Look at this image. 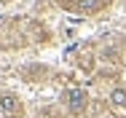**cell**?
<instances>
[{"label": "cell", "mask_w": 126, "mask_h": 118, "mask_svg": "<svg viewBox=\"0 0 126 118\" xmlns=\"http://www.w3.org/2000/svg\"><path fill=\"white\" fill-rule=\"evenodd\" d=\"M67 107H70V113H83V107H86V91L78 89V86H70L67 89Z\"/></svg>", "instance_id": "cell-1"}, {"label": "cell", "mask_w": 126, "mask_h": 118, "mask_svg": "<svg viewBox=\"0 0 126 118\" xmlns=\"http://www.w3.org/2000/svg\"><path fill=\"white\" fill-rule=\"evenodd\" d=\"M99 5H102V0H73V8L83 11V14H89V11H97Z\"/></svg>", "instance_id": "cell-3"}, {"label": "cell", "mask_w": 126, "mask_h": 118, "mask_svg": "<svg viewBox=\"0 0 126 118\" xmlns=\"http://www.w3.org/2000/svg\"><path fill=\"white\" fill-rule=\"evenodd\" d=\"M19 110V99L11 94H0V118H11Z\"/></svg>", "instance_id": "cell-2"}, {"label": "cell", "mask_w": 126, "mask_h": 118, "mask_svg": "<svg viewBox=\"0 0 126 118\" xmlns=\"http://www.w3.org/2000/svg\"><path fill=\"white\" fill-rule=\"evenodd\" d=\"M3 3H8V0H3Z\"/></svg>", "instance_id": "cell-5"}, {"label": "cell", "mask_w": 126, "mask_h": 118, "mask_svg": "<svg viewBox=\"0 0 126 118\" xmlns=\"http://www.w3.org/2000/svg\"><path fill=\"white\" fill-rule=\"evenodd\" d=\"M110 99H113L115 105H126V91H124V89H115V91H113V97H110Z\"/></svg>", "instance_id": "cell-4"}]
</instances>
